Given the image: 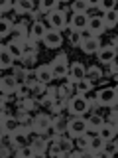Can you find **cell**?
<instances>
[{
  "label": "cell",
  "instance_id": "obj_2",
  "mask_svg": "<svg viewBox=\"0 0 118 158\" xmlns=\"http://www.w3.org/2000/svg\"><path fill=\"white\" fill-rule=\"evenodd\" d=\"M118 103V93L114 91V87H104L96 93V105L100 107H112Z\"/></svg>",
  "mask_w": 118,
  "mask_h": 158
},
{
  "label": "cell",
  "instance_id": "obj_49",
  "mask_svg": "<svg viewBox=\"0 0 118 158\" xmlns=\"http://www.w3.org/2000/svg\"><path fill=\"white\" fill-rule=\"evenodd\" d=\"M114 91L118 93V75H116V87H114Z\"/></svg>",
  "mask_w": 118,
  "mask_h": 158
},
{
  "label": "cell",
  "instance_id": "obj_41",
  "mask_svg": "<svg viewBox=\"0 0 118 158\" xmlns=\"http://www.w3.org/2000/svg\"><path fill=\"white\" fill-rule=\"evenodd\" d=\"M69 42H71V46H81V42H83V32L71 30V34H69Z\"/></svg>",
  "mask_w": 118,
  "mask_h": 158
},
{
  "label": "cell",
  "instance_id": "obj_43",
  "mask_svg": "<svg viewBox=\"0 0 118 158\" xmlns=\"http://www.w3.org/2000/svg\"><path fill=\"white\" fill-rule=\"evenodd\" d=\"M8 118H10V111L6 103H0V121H8Z\"/></svg>",
  "mask_w": 118,
  "mask_h": 158
},
{
  "label": "cell",
  "instance_id": "obj_6",
  "mask_svg": "<svg viewBox=\"0 0 118 158\" xmlns=\"http://www.w3.org/2000/svg\"><path fill=\"white\" fill-rule=\"evenodd\" d=\"M43 46L49 48V49H55L59 48L63 44V36H61V32H57V30H53V28H49L47 32H45V36H43Z\"/></svg>",
  "mask_w": 118,
  "mask_h": 158
},
{
  "label": "cell",
  "instance_id": "obj_15",
  "mask_svg": "<svg viewBox=\"0 0 118 158\" xmlns=\"http://www.w3.org/2000/svg\"><path fill=\"white\" fill-rule=\"evenodd\" d=\"M10 136H12V146L16 148H22V146H26L28 142H30V138H28V132H24L22 128H18V131H14V132H10Z\"/></svg>",
  "mask_w": 118,
  "mask_h": 158
},
{
  "label": "cell",
  "instance_id": "obj_44",
  "mask_svg": "<svg viewBox=\"0 0 118 158\" xmlns=\"http://www.w3.org/2000/svg\"><path fill=\"white\" fill-rule=\"evenodd\" d=\"M12 8H16V2H12V0H6V2H2V6H0V12L6 14V12H10Z\"/></svg>",
  "mask_w": 118,
  "mask_h": 158
},
{
  "label": "cell",
  "instance_id": "obj_38",
  "mask_svg": "<svg viewBox=\"0 0 118 158\" xmlns=\"http://www.w3.org/2000/svg\"><path fill=\"white\" fill-rule=\"evenodd\" d=\"M36 99L33 97H24V99H20L18 101V107H22V109H26V111H32L33 107H36Z\"/></svg>",
  "mask_w": 118,
  "mask_h": 158
},
{
  "label": "cell",
  "instance_id": "obj_51",
  "mask_svg": "<svg viewBox=\"0 0 118 158\" xmlns=\"http://www.w3.org/2000/svg\"><path fill=\"white\" fill-rule=\"evenodd\" d=\"M116 14H118V6H116Z\"/></svg>",
  "mask_w": 118,
  "mask_h": 158
},
{
  "label": "cell",
  "instance_id": "obj_5",
  "mask_svg": "<svg viewBox=\"0 0 118 158\" xmlns=\"http://www.w3.org/2000/svg\"><path fill=\"white\" fill-rule=\"evenodd\" d=\"M49 65H51V71H53V77H55V79L67 77V73H69V65H67V57H65V53H61V56H59L55 61H51Z\"/></svg>",
  "mask_w": 118,
  "mask_h": 158
},
{
  "label": "cell",
  "instance_id": "obj_14",
  "mask_svg": "<svg viewBox=\"0 0 118 158\" xmlns=\"http://www.w3.org/2000/svg\"><path fill=\"white\" fill-rule=\"evenodd\" d=\"M18 87H20V85L16 83L14 75H6V77L0 79V89H2V93H8V95H12V93L18 91Z\"/></svg>",
  "mask_w": 118,
  "mask_h": 158
},
{
  "label": "cell",
  "instance_id": "obj_29",
  "mask_svg": "<svg viewBox=\"0 0 118 158\" xmlns=\"http://www.w3.org/2000/svg\"><path fill=\"white\" fill-rule=\"evenodd\" d=\"M16 156L18 158H36V150H33L32 144H26V146H22V148L16 150Z\"/></svg>",
  "mask_w": 118,
  "mask_h": 158
},
{
  "label": "cell",
  "instance_id": "obj_39",
  "mask_svg": "<svg viewBox=\"0 0 118 158\" xmlns=\"http://www.w3.org/2000/svg\"><path fill=\"white\" fill-rule=\"evenodd\" d=\"M39 79H37V71L36 69H28V77H26V85L32 89L33 85H37Z\"/></svg>",
  "mask_w": 118,
  "mask_h": 158
},
{
  "label": "cell",
  "instance_id": "obj_24",
  "mask_svg": "<svg viewBox=\"0 0 118 158\" xmlns=\"http://www.w3.org/2000/svg\"><path fill=\"white\" fill-rule=\"evenodd\" d=\"M14 10L18 14H33V2L32 0H18Z\"/></svg>",
  "mask_w": 118,
  "mask_h": 158
},
{
  "label": "cell",
  "instance_id": "obj_36",
  "mask_svg": "<svg viewBox=\"0 0 118 158\" xmlns=\"http://www.w3.org/2000/svg\"><path fill=\"white\" fill-rule=\"evenodd\" d=\"M87 79L95 83V81H98V79H102V71H100V69H98L96 65L88 67V69H87Z\"/></svg>",
  "mask_w": 118,
  "mask_h": 158
},
{
  "label": "cell",
  "instance_id": "obj_48",
  "mask_svg": "<svg viewBox=\"0 0 118 158\" xmlns=\"http://www.w3.org/2000/svg\"><path fill=\"white\" fill-rule=\"evenodd\" d=\"M110 71L112 73H118V65H116V63H110Z\"/></svg>",
  "mask_w": 118,
  "mask_h": 158
},
{
  "label": "cell",
  "instance_id": "obj_30",
  "mask_svg": "<svg viewBox=\"0 0 118 158\" xmlns=\"http://www.w3.org/2000/svg\"><path fill=\"white\" fill-rule=\"evenodd\" d=\"M71 10H73V14H85L88 10V0H75L71 4Z\"/></svg>",
  "mask_w": 118,
  "mask_h": 158
},
{
  "label": "cell",
  "instance_id": "obj_18",
  "mask_svg": "<svg viewBox=\"0 0 118 158\" xmlns=\"http://www.w3.org/2000/svg\"><path fill=\"white\" fill-rule=\"evenodd\" d=\"M45 32H47V28L43 26L41 22H33V26H32V30H30V40H32V42H39V40H43V36H45Z\"/></svg>",
  "mask_w": 118,
  "mask_h": 158
},
{
  "label": "cell",
  "instance_id": "obj_25",
  "mask_svg": "<svg viewBox=\"0 0 118 158\" xmlns=\"http://www.w3.org/2000/svg\"><path fill=\"white\" fill-rule=\"evenodd\" d=\"M47 93V85H43V83H37V85L32 87V91H30V97H33L36 101H41L43 97H45Z\"/></svg>",
  "mask_w": 118,
  "mask_h": 158
},
{
  "label": "cell",
  "instance_id": "obj_3",
  "mask_svg": "<svg viewBox=\"0 0 118 158\" xmlns=\"http://www.w3.org/2000/svg\"><path fill=\"white\" fill-rule=\"evenodd\" d=\"M87 132V118L85 117H73L71 121H69V131L67 135L71 138H79L83 136Z\"/></svg>",
  "mask_w": 118,
  "mask_h": 158
},
{
  "label": "cell",
  "instance_id": "obj_28",
  "mask_svg": "<svg viewBox=\"0 0 118 158\" xmlns=\"http://www.w3.org/2000/svg\"><path fill=\"white\" fill-rule=\"evenodd\" d=\"M14 79L18 85H26V77H28V69L26 67H14Z\"/></svg>",
  "mask_w": 118,
  "mask_h": 158
},
{
  "label": "cell",
  "instance_id": "obj_52",
  "mask_svg": "<svg viewBox=\"0 0 118 158\" xmlns=\"http://www.w3.org/2000/svg\"><path fill=\"white\" fill-rule=\"evenodd\" d=\"M116 128H118V127H116Z\"/></svg>",
  "mask_w": 118,
  "mask_h": 158
},
{
  "label": "cell",
  "instance_id": "obj_7",
  "mask_svg": "<svg viewBox=\"0 0 118 158\" xmlns=\"http://www.w3.org/2000/svg\"><path fill=\"white\" fill-rule=\"evenodd\" d=\"M67 77H69V81H71V83H79L81 79H85V77H87V67L83 65L81 61L71 63V65H69V73H67Z\"/></svg>",
  "mask_w": 118,
  "mask_h": 158
},
{
  "label": "cell",
  "instance_id": "obj_27",
  "mask_svg": "<svg viewBox=\"0 0 118 158\" xmlns=\"http://www.w3.org/2000/svg\"><path fill=\"white\" fill-rule=\"evenodd\" d=\"M53 127H55V131L59 132V135H63V132L69 131V121L65 117H55L53 118Z\"/></svg>",
  "mask_w": 118,
  "mask_h": 158
},
{
  "label": "cell",
  "instance_id": "obj_50",
  "mask_svg": "<svg viewBox=\"0 0 118 158\" xmlns=\"http://www.w3.org/2000/svg\"><path fill=\"white\" fill-rule=\"evenodd\" d=\"M114 144H116V148H118V140H114Z\"/></svg>",
  "mask_w": 118,
  "mask_h": 158
},
{
  "label": "cell",
  "instance_id": "obj_35",
  "mask_svg": "<svg viewBox=\"0 0 118 158\" xmlns=\"http://www.w3.org/2000/svg\"><path fill=\"white\" fill-rule=\"evenodd\" d=\"M98 10H100L102 14L116 10V0H100V2H98Z\"/></svg>",
  "mask_w": 118,
  "mask_h": 158
},
{
  "label": "cell",
  "instance_id": "obj_16",
  "mask_svg": "<svg viewBox=\"0 0 118 158\" xmlns=\"http://www.w3.org/2000/svg\"><path fill=\"white\" fill-rule=\"evenodd\" d=\"M96 135L100 136L104 142L114 140V136H116V125H112V123H104V125L100 127V131H98Z\"/></svg>",
  "mask_w": 118,
  "mask_h": 158
},
{
  "label": "cell",
  "instance_id": "obj_21",
  "mask_svg": "<svg viewBox=\"0 0 118 158\" xmlns=\"http://www.w3.org/2000/svg\"><path fill=\"white\" fill-rule=\"evenodd\" d=\"M104 118H102L100 115H91L87 118V131H91V132H98L100 131V127L104 125Z\"/></svg>",
  "mask_w": 118,
  "mask_h": 158
},
{
  "label": "cell",
  "instance_id": "obj_42",
  "mask_svg": "<svg viewBox=\"0 0 118 158\" xmlns=\"http://www.w3.org/2000/svg\"><path fill=\"white\" fill-rule=\"evenodd\" d=\"M59 144H61L63 152H65V156H67V154H71V148H73V142H71V138H65V136H61Z\"/></svg>",
  "mask_w": 118,
  "mask_h": 158
},
{
  "label": "cell",
  "instance_id": "obj_12",
  "mask_svg": "<svg viewBox=\"0 0 118 158\" xmlns=\"http://www.w3.org/2000/svg\"><path fill=\"white\" fill-rule=\"evenodd\" d=\"M88 14L85 12V14H73L71 16V30H77V32H85L87 30V26H88Z\"/></svg>",
  "mask_w": 118,
  "mask_h": 158
},
{
  "label": "cell",
  "instance_id": "obj_4",
  "mask_svg": "<svg viewBox=\"0 0 118 158\" xmlns=\"http://www.w3.org/2000/svg\"><path fill=\"white\" fill-rule=\"evenodd\" d=\"M47 22L53 30L61 32V30L67 26V12L65 10H53V12L47 14Z\"/></svg>",
  "mask_w": 118,
  "mask_h": 158
},
{
  "label": "cell",
  "instance_id": "obj_37",
  "mask_svg": "<svg viewBox=\"0 0 118 158\" xmlns=\"http://www.w3.org/2000/svg\"><path fill=\"white\" fill-rule=\"evenodd\" d=\"M77 85V93H81V95H85V93H88L92 89V81H88V79L85 77V79H81L79 83H75Z\"/></svg>",
  "mask_w": 118,
  "mask_h": 158
},
{
  "label": "cell",
  "instance_id": "obj_19",
  "mask_svg": "<svg viewBox=\"0 0 118 158\" xmlns=\"http://www.w3.org/2000/svg\"><path fill=\"white\" fill-rule=\"evenodd\" d=\"M24 46H26V42H16V40H12V42L8 44V52L12 53L14 59H22L24 57Z\"/></svg>",
  "mask_w": 118,
  "mask_h": 158
},
{
  "label": "cell",
  "instance_id": "obj_20",
  "mask_svg": "<svg viewBox=\"0 0 118 158\" xmlns=\"http://www.w3.org/2000/svg\"><path fill=\"white\" fill-rule=\"evenodd\" d=\"M0 48H2V49H0V67H2V69L12 67L16 59H14V57H12V53L8 52V46H0Z\"/></svg>",
  "mask_w": 118,
  "mask_h": 158
},
{
  "label": "cell",
  "instance_id": "obj_47",
  "mask_svg": "<svg viewBox=\"0 0 118 158\" xmlns=\"http://www.w3.org/2000/svg\"><path fill=\"white\" fill-rule=\"evenodd\" d=\"M88 8H98V2L96 0H88Z\"/></svg>",
  "mask_w": 118,
  "mask_h": 158
},
{
  "label": "cell",
  "instance_id": "obj_22",
  "mask_svg": "<svg viewBox=\"0 0 118 158\" xmlns=\"http://www.w3.org/2000/svg\"><path fill=\"white\" fill-rule=\"evenodd\" d=\"M104 148V140H102L100 136H91V140H88V154H98V152Z\"/></svg>",
  "mask_w": 118,
  "mask_h": 158
},
{
  "label": "cell",
  "instance_id": "obj_34",
  "mask_svg": "<svg viewBox=\"0 0 118 158\" xmlns=\"http://www.w3.org/2000/svg\"><path fill=\"white\" fill-rule=\"evenodd\" d=\"M2 132H14L18 131V118H12L10 117L8 121H2V128H0Z\"/></svg>",
  "mask_w": 118,
  "mask_h": 158
},
{
  "label": "cell",
  "instance_id": "obj_31",
  "mask_svg": "<svg viewBox=\"0 0 118 158\" xmlns=\"http://www.w3.org/2000/svg\"><path fill=\"white\" fill-rule=\"evenodd\" d=\"M102 20H104V26H106V28H114L116 24H118V14H116V10L102 14Z\"/></svg>",
  "mask_w": 118,
  "mask_h": 158
},
{
  "label": "cell",
  "instance_id": "obj_32",
  "mask_svg": "<svg viewBox=\"0 0 118 158\" xmlns=\"http://www.w3.org/2000/svg\"><path fill=\"white\" fill-rule=\"evenodd\" d=\"M39 10L41 12H53V10H59V2L57 0H43V2H39Z\"/></svg>",
  "mask_w": 118,
  "mask_h": 158
},
{
  "label": "cell",
  "instance_id": "obj_46",
  "mask_svg": "<svg viewBox=\"0 0 118 158\" xmlns=\"http://www.w3.org/2000/svg\"><path fill=\"white\" fill-rule=\"evenodd\" d=\"M0 156H2V158L10 156V150H8V146H2V148H0Z\"/></svg>",
  "mask_w": 118,
  "mask_h": 158
},
{
  "label": "cell",
  "instance_id": "obj_8",
  "mask_svg": "<svg viewBox=\"0 0 118 158\" xmlns=\"http://www.w3.org/2000/svg\"><path fill=\"white\" fill-rule=\"evenodd\" d=\"M106 30L104 26V20H102V16H91L88 18V26H87V32H91V36H100L102 32Z\"/></svg>",
  "mask_w": 118,
  "mask_h": 158
},
{
  "label": "cell",
  "instance_id": "obj_26",
  "mask_svg": "<svg viewBox=\"0 0 118 158\" xmlns=\"http://www.w3.org/2000/svg\"><path fill=\"white\" fill-rule=\"evenodd\" d=\"M47 154L53 156V158H59V156H65V152H63L61 144H59V140H49V148H47Z\"/></svg>",
  "mask_w": 118,
  "mask_h": 158
},
{
  "label": "cell",
  "instance_id": "obj_10",
  "mask_svg": "<svg viewBox=\"0 0 118 158\" xmlns=\"http://www.w3.org/2000/svg\"><path fill=\"white\" fill-rule=\"evenodd\" d=\"M51 123H53V118L49 115H45V113H41V115H37L33 118V131H36L37 135H43V132L51 127Z\"/></svg>",
  "mask_w": 118,
  "mask_h": 158
},
{
  "label": "cell",
  "instance_id": "obj_9",
  "mask_svg": "<svg viewBox=\"0 0 118 158\" xmlns=\"http://www.w3.org/2000/svg\"><path fill=\"white\" fill-rule=\"evenodd\" d=\"M116 48L114 46H102L100 49L96 52V57H98V63H112L116 59Z\"/></svg>",
  "mask_w": 118,
  "mask_h": 158
},
{
  "label": "cell",
  "instance_id": "obj_1",
  "mask_svg": "<svg viewBox=\"0 0 118 158\" xmlns=\"http://www.w3.org/2000/svg\"><path fill=\"white\" fill-rule=\"evenodd\" d=\"M67 109H69V113H71L73 117H83L88 109H91V101H88V97L77 93V95H73L67 101Z\"/></svg>",
  "mask_w": 118,
  "mask_h": 158
},
{
  "label": "cell",
  "instance_id": "obj_33",
  "mask_svg": "<svg viewBox=\"0 0 118 158\" xmlns=\"http://www.w3.org/2000/svg\"><path fill=\"white\" fill-rule=\"evenodd\" d=\"M71 93H73V83H71V81L63 83V85L57 89V95H59V97H63V99H67V101L71 99Z\"/></svg>",
  "mask_w": 118,
  "mask_h": 158
},
{
  "label": "cell",
  "instance_id": "obj_13",
  "mask_svg": "<svg viewBox=\"0 0 118 158\" xmlns=\"http://www.w3.org/2000/svg\"><path fill=\"white\" fill-rule=\"evenodd\" d=\"M30 144L33 146V150H36V156H45L47 154V146H49V140L45 138V135H37L33 138Z\"/></svg>",
  "mask_w": 118,
  "mask_h": 158
},
{
  "label": "cell",
  "instance_id": "obj_23",
  "mask_svg": "<svg viewBox=\"0 0 118 158\" xmlns=\"http://www.w3.org/2000/svg\"><path fill=\"white\" fill-rule=\"evenodd\" d=\"M14 22L10 18H6V16H2V20H0V38H6L8 34H12L14 32Z\"/></svg>",
  "mask_w": 118,
  "mask_h": 158
},
{
  "label": "cell",
  "instance_id": "obj_40",
  "mask_svg": "<svg viewBox=\"0 0 118 158\" xmlns=\"http://www.w3.org/2000/svg\"><path fill=\"white\" fill-rule=\"evenodd\" d=\"M22 61V67H26V69H30V65L32 63H36V52H30V53H24V57L20 59Z\"/></svg>",
  "mask_w": 118,
  "mask_h": 158
},
{
  "label": "cell",
  "instance_id": "obj_17",
  "mask_svg": "<svg viewBox=\"0 0 118 158\" xmlns=\"http://www.w3.org/2000/svg\"><path fill=\"white\" fill-rule=\"evenodd\" d=\"M37 79H39V83H43V85H49V83L53 81V71H51V65H39L37 69Z\"/></svg>",
  "mask_w": 118,
  "mask_h": 158
},
{
  "label": "cell",
  "instance_id": "obj_45",
  "mask_svg": "<svg viewBox=\"0 0 118 158\" xmlns=\"http://www.w3.org/2000/svg\"><path fill=\"white\" fill-rule=\"evenodd\" d=\"M14 118H18V123L26 121V118H28V111H26V109H22V107H18V111H16V115H14Z\"/></svg>",
  "mask_w": 118,
  "mask_h": 158
},
{
  "label": "cell",
  "instance_id": "obj_11",
  "mask_svg": "<svg viewBox=\"0 0 118 158\" xmlns=\"http://www.w3.org/2000/svg\"><path fill=\"white\" fill-rule=\"evenodd\" d=\"M83 49L85 53H96L98 49L102 48V44H100V40H98L96 36H88V38H85L81 42V46H79Z\"/></svg>",
  "mask_w": 118,
  "mask_h": 158
}]
</instances>
